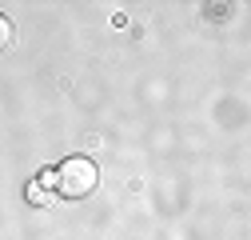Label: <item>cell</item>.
Wrapping results in <instances>:
<instances>
[{
	"mask_svg": "<svg viewBox=\"0 0 251 240\" xmlns=\"http://www.w3.org/2000/svg\"><path fill=\"white\" fill-rule=\"evenodd\" d=\"M12 44V24H8V16L0 12V48H8Z\"/></svg>",
	"mask_w": 251,
	"mask_h": 240,
	"instance_id": "3",
	"label": "cell"
},
{
	"mask_svg": "<svg viewBox=\"0 0 251 240\" xmlns=\"http://www.w3.org/2000/svg\"><path fill=\"white\" fill-rule=\"evenodd\" d=\"M96 184H100V168L88 156H68L60 168H52L56 200H84V196L96 192Z\"/></svg>",
	"mask_w": 251,
	"mask_h": 240,
	"instance_id": "1",
	"label": "cell"
},
{
	"mask_svg": "<svg viewBox=\"0 0 251 240\" xmlns=\"http://www.w3.org/2000/svg\"><path fill=\"white\" fill-rule=\"evenodd\" d=\"M28 204H40V208L56 204V188H52V172H44L40 180H32V184H28Z\"/></svg>",
	"mask_w": 251,
	"mask_h": 240,
	"instance_id": "2",
	"label": "cell"
}]
</instances>
